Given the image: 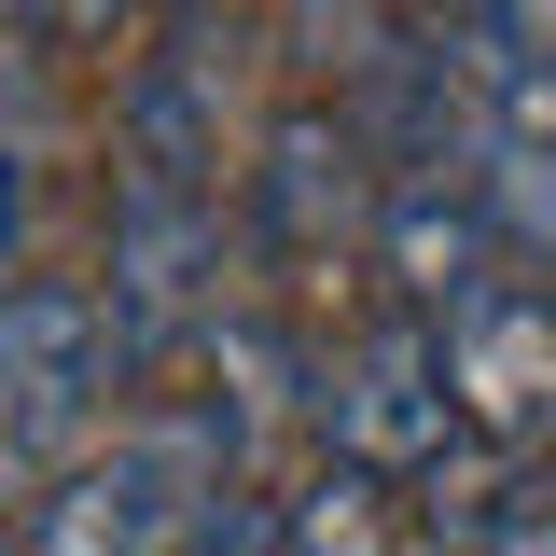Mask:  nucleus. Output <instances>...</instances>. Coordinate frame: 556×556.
<instances>
[{
    "mask_svg": "<svg viewBox=\"0 0 556 556\" xmlns=\"http://www.w3.org/2000/svg\"><path fill=\"white\" fill-rule=\"evenodd\" d=\"M223 486H237V404L208 390L195 417H139V431H112V459L84 445L0 543H28V556H153V543H195Z\"/></svg>",
    "mask_w": 556,
    "mask_h": 556,
    "instance_id": "f257e3e1",
    "label": "nucleus"
},
{
    "mask_svg": "<svg viewBox=\"0 0 556 556\" xmlns=\"http://www.w3.org/2000/svg\"><path fill=\"white\" fill-rule=\"evenodd\" d=\"M112 376H126V348H112V306L84 278H14L0 292V529L98 445Z\"/></svg>",
    "mask_w": 556,
    "mask_h": 556,
    "instance_id": "f03ea898",
    "label": "nucleus"
},
{
    "mask_svg": "<svg viewBox=\"0 0 556 556\" xmlns=\"http://www.w3.org/2000/svg\"><path fill=\"white\" fill-rule=\"evenodd\" d=\"M306 417H320V445L362 459V473L390 486H431L473 431H459V376H445V320L390 292V320H362V334L306 376Z\"/></svg>",
    "mask_w": 556,
    "mask_h": 556,
    "instance_id": "7ed1b4c3",
    "label": "nucleus"
},
{
    "mask_svg": "<svg viewBox=\"0 0 556 556\" xmlns=\"http://www.w3.org/2000/svg\"><path fill=\"white\" fill-rule=\"evenodd\" d=\"M431 320H445L459 431H473L486 459H556V278L486 265L473 292H445Z\"/></svg>",
    "mask_w": 556,
    "mask_h": 556,
    "instance_id": "20e7f679",
    "label": "nucleus"
},
{
    "mask_svg": "<svg viewBox=\"0 0 556 556\" xmlns=\"http://www.w3.org/2000/svg\"><path fill=\"white\" fill-rule=\"evenodd\" d=\"M376 139L362 112H278L251 139V251L265 265H334V251H376Z\"/></svg>",
    "mask_w": 556,
    "mask_h": 556,
    "instance_id": "39448f33",
    "label": "nucleus"
},
{
    "mask_svg": "<svg viewBox=\"0 0 556 556\" xmlns=\"http://www.w3.org/2000/svg\"><path fill=\"white\" fill-rule=\"evenodd\" d=\"M473 195H486L501 265L556 278V126H486L473 139Z\"/></svg>",
    "mask_w": 556,
    "mask_h": 556,
    "instance_id": "423d86ee",
    "label": "nucleus"
},
{
    "mask_svg": "<svg viewBox=\"0 0 556 556\" xmlns=\"http://www.w3.org/2000/svg\"><path fill=\"white\" fill-rule=\"evenodd\" d=\"M139 0H42V28H70V42H112Z\"/></svg>",
    "mask_w": 556,
    "mask_h": 556,
    "instance_id": "0eeeda50",
    "label": "nucleus"
},
{
    "mask_svg": "<svg viewBox=\"0 0 556 556\" xmlns=\"http://www.w3.org/2000/svg\"><path fill=\"white\" fill-rule=\"evenodd\" d=\"M14 223H28V153L0 139V251H14Z\"/></svg>",
    "mask_w": 556,
    "mask_h": 556,
    "instance_id": "6e6552de",
    "label": "nucleus"
},
{
    "mask_svg": "<svg viewBox=\"0 0 556 556\" xmlns=\"http://www.w3.org/2000/svg\"><path fill=\"white\" fill-rule=\"evenodd\" d=\"M417 14H445V28H459V14H473V0H417Z\"/></svg>",
    "mask_w": 556,
    "mask_h": 556,
    "instance_id": "1a4fd4ad",
    "label": "nucleus"
},
{
    "mask_svg": "<svg viewBox=\"0 0 556 556\" xmlns=\"http://www.w3.org/2000/svg\"><path fill=\"white\" fill-rule=\"evenodd\" d=\"M167 14H181V0H167Z\"/></svg>",
    "mask_w": 556,
    "mask_h": 556,
    "instance_id": "9d476101",
    "label": "nucleus"
}]
</instances>
